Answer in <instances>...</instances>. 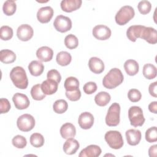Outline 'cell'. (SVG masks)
<instances>
[{
  "label": "cell",
  "mask_w": 157,
  "mask_h": 157,
  "mask_svg": "<svg viewBox=\"0 0 157 157\" xmlns=\"http://www.w3.org/2000/svg\"><path fill=\"white\" fill-rule=\"evenodd\" d=\"M123 79L121 71L118 68H113L103 78L102 85L107 89H113L120 85Z\"/></svg>",
  "instance_id": "obj_1"
},
{
  "label": "cell",
  "mask_w": 157,
  "mask_h": 157,
  "mask_svg": "<svg viewBox=\"0 0 157 157\" xmlns=\"http://www.w3.org/2000/svg\"><path fill=\"white\" fill-rule=\"evenodd\" d=\"M10 78L17 88L24 90L28 87V77L25 69L22 67L16 66L13 67L10 72Z\"/></svg>",
  "instance_id": "obj_2"
},
{
  "label": "cell",
  "mask_w": 157,
  "mask_h": 157,
  "mask_svg": "<svg viewBox=\"0 0 157 157\" xmlns=\"http://www.w3.org/2000/svg\"><path fill=\"white\" fill-rule=\"evenodd\" d=\"M134 15L135 12L132 7L124 6L116 13L115 17V21L118 25H124L134 17Z\"/></svg>",
  "instance_id": "obj_3"
},
{
  "label": "cell",
  "mask_w": 157,
  "mask_h": 157,
  "mask_svg": "<svg viewBox=\"0 0 157 157\" xmlns=\"http://www.w3.org/2000/svg\"><path fill=\"white\" fill-rule=\"evenodd\" d=\"M120 105L117 102L113 103L109 108L105 117V123L109 126H116L120 121Z\"/></svg>",
  "instance_id": "obj_4"
},
{
  "label": "cell",
  "mask_w": 157,
  "mask_h": 157,
  "mask_svg": "<svg viewBox=\"0 0 157 157\" xmlns=\"http://www.w3.org/2000/svg\"><path fill=\"white\" fill-rule=\"evenodd\" d=\"M104 139L109 146L113 149H120L124 144L123 137L118 131H107L104 136Z\"/></svg>",
  "instance_id": "obj_5"
},
{
  "label": "cell",
  "mask_w": 157,
  "mask_h": 157,
  "mask_svg": "<svg viewBox=\"0 0 157 157\" xmlns=\"http://www.w3.org/2000/svg\"><path fill=\"white\" fill-rule=\"evenodd\" d=\"M128 118L131 124L134 127L142 126L145 120L142 109L139 106H132L129 109Z\"/></svg>",
  "instance_id": "obj_6"
},
{
  "label": "cell",
  "mask_w": 157,
  "mask_h": 157,
  "mask_svg": "<svg viewBox=\"0 0 157 157\" xmlns=\"http://www.w3.org/2000/svg\"><path fill=\"white\" fill-rule=\"evenodd\" d=\"M17 124L20 131L28 132L32 130L34 127L35 120L31 115L25 113L18 118Z\"/></svg>",
  "instance_id": "obj_7"
},
{
  "label": "cell",
  "mask_w": 157,
  "mask_h": 157,
  "mask_svg": "<svg viewBox=\"0 0 157 157\" xmlns=\"http://www.w3.org/2000/svg\"><path fill=\"white\" fill-rule=\"evenodd\" d=\"M53 26L57 31L66 33L71 30L72 28V21L67 17L59 15L55 18L53 22Z\"/></svg>",
  "instance_id": "obj_8"
},
{
  "label": "cell",
  "mask_w": 157,
  "mask_h": 157,
  "mask_svg": "<svg viewBox=\"0 0 157 157\" xmlns=\"http://www.w3.org/2000/svg\"><path fill=\"white\" fill-rule=\"evenodd\" d=\"M92 34L96 39L105 40L110 37L112 32L108 26L103 25H98L93 28Z\"/></svg>",
  "instance_id": "obj_9"
},
{
  "label": "cell",
  "mask_w": 157,
  "mask_h": 157,
  "mask_svg": "<svg viewBox=\"0 0 157 157\" xmlns=\"http://www.w3.org/2000/svg\"><path fill=\"white\" fill-rule=\"evenodd\" d=\"M34 34L33 28L28 24H23L18 26L17 30L18 38L21 41H28L30 40Z\"/></svg>",
  "instance_id": "obj_10"
},
{
  "label": "cell",
  "mask_w": 157,
  "mask_h": 157,
  "mask_svg": "<svg viewBox=\"0 0 157 157\" xmlns=\"http://www.w3.org/2000/svg\"><path fill=\"white\" fill-rule=\"evenodd\" d=\"M12 101L15 107L18 110H23L27 109L30 104L29 100L26 94L17 93L12 97Z\"/></svg>",
  "instance_id": "obj_11"
},
{
  "label": "cell",
  "mask_w": 157,
  "mask_h": 157,
  "mask_svg": "<svg viewBox=\"0 0 157 157\" xmlns=\"http://www.w3.org/2000/svg\"><path fill=\"white\" fill-rule=\"evenodd\" d=\"M53 16V10L50 6L40 8L37 12V18L42 23L49 22Z\"/></svg>",
  "instance_id": "obj_12"
},
{
  "label": "cell",
  "mask_w": 157,
  "mask_h": 157,
  "mask_svg": "<svg viewBox=\"0 0 157 157\" xmlns=\"http://www.w3.org/2000/svg\"><path fill=\"white\" fill-rule=\"evenodd\" d=\"M78 123L83 129H90L94 124V117L90 112H83L78 117Z\"/></svg>",
  "instance_id": "obj_13"
},
{
  "label": "cell",
  "mask_w": 157,
  "mask_h": 157,
  "mask_svg": "<svg viewBox=\"0 0 157 157\" xmlns=\"http://www.w3.org/2000/svg\"><path fill=\"white\" fill-rule=\"evenodd\" d=\"M140 38L145 40L149 44H155L157 42L156 30L152 27L144 26Z\"/></svg>",
  "instance_id": "obj_14"
},
{
  "label": "cell",
  "mask_w": 157,
  "mask_h": 157,
  "mask_svg": "<svg viewBox=\"0 0 157 157\" xmlns=\"http://www.w3.org/2000/svg\"><path fill=\"white\" fill-rule=\"evenodd\" d=\"M127 142L130 145H137L141 140V132L138 129H131L125 132Z\"/></svg>",
  "instance_id": "obj_15"
},
{
  "label": "cell",
  "mask_w": 157,
  "mask_h": 157,
  "mask_svg": "<svg viewBox=\"0 0 157 157\" xmlns=\"http://www.w3.org/2000/svg\"><path fill=\"white\" fill-rule=\"evenodd\" d=\"M82 0H63L60 6L61 9L66 12H72L81 7Z\"/></svg>",
  "instance_id": "obj_16"
},
{
  "label": "cell",
  "mask_w": 157,
  "mask_h": 157,
  "mask_svg": "<svg viewBox=\"0 0 157 157\" xmlns=\"http://www.w3.org/2000/svg\"><path fill=\"white\" fill-rule=\"evenodd\" d=\"M36 56L40 61L48 62L52 60L53 56V51L51 48L47 46H43L37 49Z\"/></svg>",
  "instance_id": "obj_17"
},
{
  "label": "cell",
  "mask_w": 157,
  "mask_h": 157,
  "mask_svg": "<svg viewBox=\"0 0 157 157\" xmlns=\"http://www.w3.org/2000/svg\"><path fill=\"white\" fill-rule=\"evenodd\" d=\"M102 151L101 148L96 145H90L82 150L78 155L79 157H98Z\"/></svg>",
  "instance_id": "obj_18"
},
{
  "label": "cell",
  "mask_w": 157,
  "mask_h": 157,
  "mask_svg": "<svg viewBox=\"0 0 157 157\" xmlns=\"http://www.w3.org/2000/svg\"><path fill=\"white\" fill-rule=\"evenodd\" d=\"M88 66L91 72L94 74H101L104 70V62L98 57H91L88 61Z\"/></svg>",
  "instance_id": "obj_19"
},
{
  "label": "cell",
  "mask_w": 157,
  "mask_h": 157,
  "mask_svg": "<svg viewBox=\"0 0 157 157\" xmlns=\"http://www.w3.org/2000/svg\"><path fill=\"white\" fill-rule=\"evenodd\" d=\"M58 83L50 79L44 80L41 84L42 90L46 95H52L55 93L58 90Z\"/></svg>",
  "instance_id": "obj_20"
},
{
  "label": "cell",
  "mask_w": 157,
  "mask_h": 157,
  "mask_svg": "<svg viewBox=\"0 0 157 157\" xmlns=\"http://www.w3.org/2000/svg\"><path fill=\"white\" fill-rule=\"evenodd\" d=\"M145 26L132 25L129 26L126 31V36L132 42H136L137 38L140 37V35Z\"/></svg>",
  "instance_id": "obj_21"
},
{
  "label": "cell",
  "mask_w": 157,
  "mask_h": 157,
  "mask_svg": "<svg viewBox=\"0 0 157 157\" xmlns=\"http://www.w3.org/2000/svg\"><path fill=\"white\" fill-rule=\"evenodd\" d=\"M79 147L80 144L77 140L72 137L69 138L63 145V150L67 155H73L76 153Z\"/></svg>",
  "instance_id": "obj_22"
},
{
  "label": "cell",
  "mask_w": 157,
  "mask_h": 157,
  "mask_svg": "<svg viewBox=\"0 0 157 157\" xmlns=\"http://www.w3.org/2000/svg\"><path fill=\"white\" fill-rule=\"evenodd\" d=\"M60 134L63 139L74 137L76 134V129L71 123H66L60 128Z\"/></svg>",
  "instance_id": "obj_23"
},
{
  "label": "cell",
  "mask_w": 157,
  "mask_h": 157,
  "mask_svg": "<svg viewBox=\"0 0 157 157\" xmlns=\"http://www.w3.org/2000/svg\"><path fill=\"white\" fill-rule=\"evenodd\" d=\"M30 74L35 77L40 75L44 70V66L42 62L37 60L32 61L28 65Z\"/></svg>",
  "instance_id": "obj_24"
},
{
  "label": "cell",
  "mask_w": 157,
  "mask_h": 157,
  "mask_svg": "<svg viewBox=\"0 0 157 157\" xmlns=\"http://www.w3.org/2000/svg\"><path fill=\"white\" fill-rule=\"evenodd\" d=\"M124 68L128 75L133 76L136 75L139 70L138 63L134 59H128L124 63Z\"/></svg>",
  "instance_id": "obj_25"
},
{
  "label": "cell",
  "mask_w": 157,
  "mask_h": 157,
  "mask_svg": "<svg viewBox=\"0 0 157 157\" xmlns=\"http://www.w3.org/2000/svg\"><path fill=\"white\" fill-rule=\"evenodd\" d=\"M16 59L15 53L8 49L1 50L0 51V60L5 64H10L13 63Z\"/></svg>",
  "instance_id": "obj_26"
},
{
  "label": "cell",
  "mask_w": 157,
  "mask_h": 157,
  "mask_svg": "<svg viewBox=\"0 0 157 157\" xmlns=\"http://www.w3.org/2000/svg\"><path fill=\"white\" fill-rule=\"evenodd\" d=\"M111 99L110 95L105 91H101L98 93L94 97L96 104L101 107L107 105Z\"/></svg>",
  "instance_id": "obj_27"
},
{
  "label": "cell",
  "mask_w": 157,
  "mask_h": 157,
  "mask_svg": "<svg viewBox=\"0 0 157 157\" xmlns=\"http://www.w3.org/2000/svg\"><path fill=\"white\" fill-rule=\"evenodd\" d=\"M56 60L59 65L66 66L71 63L72 56L69 53L65 51H61L57 54Z\"/></svg>",
  "instance_id": "obj_28"
},
{
  "label": "cell",
  "mask_w": 157,
  "mask_h": 157,
  "mask_svg": "<svg viewBox=\"0 0 157 157\" xmlns=\"http://www.w3.org/2000/svg\"><path fill=\"white\" fill-rule=\"evenodd\" d=\"M142 73L144 76L148 80L153 79L156 77V74H157L156 67L155 65L151 63L145 64L143 67Z\"/></svg>",
  "instance_id": "obj_29"
},
{
  "label": "cell",
  "mask_w": 157,
  "mask_h": 157,
  "mask_svg": "<svg viewBox=\"0 0 157 157\" xmlns=\"http://www.w3.org/2000/svg\"><path fill=\"white\" fill-rule=\"evenodd\" d=\"M64 86L66 91H72L79 89V81L74 77H67L64 83Z\"/></svg>",
  "instance_id": "obj_30"
},
{
  "label": "cell",
  "mask_w": 157,
  "mask_h": 157,
  "mask_svg": "<svg viewBox=\"0 0 157 157\" xmlns=\"http://www.w3.org/2000/svg\"><path fill=\"white\" fill-rule=\"evenodd\" d=\"M17 9V5L15 1L7 0L4 2L2 6V10L5 15L7 16L12 15Z\"/></svg>",
  "instance_id": "obj_31"
},
{
  "label": "cell",
  "mask_w": 157,
  "mask_h": 157,
  "mask_svg": "<svg viewBox=\"0 0 157 157\" xmlns=\"http://www.w3.org/2000/svg\"><path fill=\"white\" fill-rule=\"evenodd\" d=\"M31 95L33 99L36 101H41L46 96V94L42 90L40 84H36L31 88Z\"/></svg>",
  "instance_id": "obj_32"
},
{
  "label": "cell",
  "mask_w": 157,
  "mask_h": 157,
  "mask_svg": "<svg viewBox=\"0 0 157 157\" xmlns=\"http://www.w3.org/2000/svg\"><path fill=\"white\" fill-rule=\"evenodd\" d=\"M68 108L67 102L64 99L56 100L53 105V109L54 112L58 114L64 113Z\"/></svg>",
  "instance_id": "obj_33"
},
{
  "label": "cell",
  "mask_w": 157,
  "mask_h": 157,
  "mask_svg": "<svg viewBox=\"0 0 157 157\" xmlns=\"http://www.w3.org/2000/svg\"><path fill=\"white\" fill-rule=\"evenodd\" d=\"M29 140H30L31 144L33 147L36 148H39L43 146L45 142L44 136L41 134L37 133V132L32 134L31 136H30Z\"/></svg>",
  "instance_id": "obj_34"
},
{
  "label": "cell",
  "mask_w": 157,
  "mask_h": 157,
  "mask_svg": "<svg viewBox=\"0 0 157 157\" xmlns=\"http://www.w3.org/2000/svg\"><path fill=\"white\" fill-rule=\"evenodd\" d=\"M64 44L69 49H74L77 47L78 45V40L77 37L72 34H68L64 39Z\"/></svg>",
  "instance_id": "obj_35"
},
{
  "label": "cell",
  "mask_w": 157,
  "mask_h": 157,
  "mask_svg": "<svg viewBox=\"0 0 157 157\" xmlns=\"http://www.w3.org/2000/svg\"><path fill=\"white\" fill-rule=\"evenodd\" d=\"M13 29L9 26H2L0 28V37L3 40H9L13 37Z\"/></svg>",
  "instance_id": "obj_36"
},
{
  "label": "cell",
  "mask_w": 157,
  "mask_h": 157,
  "mask_svg": "<svg viewBox=\"0 0 157 157\" xmlns=\"http://www.w3.org/2000/svg\"><path fill=\"white\" fill-rule=\"evenodd\" d=\"M145 139L149 143L157 141V129L156 126L151 127L146 131Z\"/></svg>",
  "instance_id": "obj_37"
},
{
  "label": "cell",
  "mask_w": 157,
  "mask_h": 157,
  "mask_svg": "<svg viewBox=\"0 0 157 157\" xmlns=\"http://www.w3.org/2000/svg\"><path fill=\"white\" fill-rule=\"evenodd\" d=\"M13 145L17 148H24L27 144L26 139L21 135H17L12 140Z\"/></svg>",
  "instance_id": "obj_38"
},
{
  "label": "cell",
  "mask_w": 157,
  "mask_h": 157,
  "mask_svg": "<svg viewBox=\"0 0 157 157\" xmlns=\"http://www.w3.org/2000/svg\"><path fill=\"white\" fill-rule=\"evenodd\" d=\"M137 8L141 14L145 15L150 12L151 9V4L148 1L143 0L139 2L137 5Z\"/></svg>",
  "instance_id": "obj_39"
},
{
  "label": "cell",
  "mask_w": 157,
  "mask_h": 157,
  "mask_svg": "<svg viewBox=\"0 0 157 157\" xmlns=\"http://www.w3.org/2000/svg\"><path fill=\"white\" fill-rule=\"evenodd\" d=\"M128 99L132 102H137L141 99V93L137 89H131L128 93Z\"/></svg>",
  "instance_id": "obj_40"
},
{
  "label": "cell",
  "mask_w": 157,
  "mask_h": 157,
  "mask_svg": "<svg viewBox=\"0 0 157 157\" xmlns=\"http://www.w3.org/2000/svg\"><path fill=\"white\" fill-rule=\"evenodd\" d=\"M97 85L95 82H88L84 85L83 90L86 94H91L97 90Z\"/></svg>",
  "instance_id": "obj_41"
},
{
  "label": "cell",
  "mask_w": 157,
  "mask_h": 157,
  "mask_svg": "<svg viewBox=\"0 0 157 157\" xmlns=\"http://www.w3.org/2000/svg\"><path fill=\"white\" fill-rule=\"evenodd\" d=\"M47 79H50L55 80L57 83H59L61 80V76L59 72L56 69H51L50 70L47 74Z\"/></svg>",
  "instance_id": "obj_42"
},
{
  "label": "cell",
  "mask_w": 157,
  "mask_h": 157,
  "mask_svg": "<svg viewBox=\"0 0 157 157\" xmlns=\"http://www.w3.org/2000/svg\"><path fill=\"white\" fill-rule=\"evenodd\" d=\"M66 96L68 99L71 101H77L81 97V92L79 89L72 91H66Z\"/></svg>",
  "instance_id": "obj_43"
},
{
  "label": "cell",
  "mask_w": 157,
  "mask_h": 157,
  "mask_svg": "<svg viewBox=\"0 0 157 157\" xmlns=\"http://www.w3.org/2000/svg\"><path fill=\"white\" fill-rule=\"evenodd\" d=\"M10 109V104L6 98H1L0 99V113H7Z\"/></svg>",
  "instance_id": "obj_44"
},
{
  "label": "cell",
  "mask_w": 157,
  "mask_h": 157,
  "mask_svg": "<svg viewBox=\"0 0 157 157\" xmlns=\"http://www.w3.org/2000/svg\"><path fill=\"white\" fill-rule=\"evenodd\" d=\"M157 82H155L153 83H150V85H149L148 87V91L150 94L154 97V98H156L157 97Z\"/></svg>",
  "instance_id": "obj_45"
},
{
  "label": "cell",
  "mask_w": 157,
  "mask_h": 157,
  "mask_svg": "<svg viewBox=\"0 0 157 157\" xmlns=\"http://www.w3.org/2000/svg\"><path fill=\"white\" fill-rule=\"evenodd\" d=\"M148 155L150 157H156L157 156V145H153L148 149Z\"/></svg>",
  "instance_id": "obj_46"
},
{
  "label": "cell",
  "mask_w": 157,
  "mask_h": 157,
  "mask_svg": "<svg viewBox=\"0 0 157 157\" xmlns=\"http://www.w3.org/2000/svg\"><path fill=\"white\" fill-rule=\"evenodd\" d=\"M148 109L150 112L156 114L157 113V102L153 101L148 105Z\"/></svg>",
  "instance_id": "obj_47"
}]
</instances>
